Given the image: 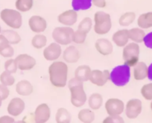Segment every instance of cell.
I'll return each instance as SVG.
<instances>
[{"label":"cell","mask_w":152,"mask_h":123,"mask_svg":"<svg viewBox=\"0 0 152 123\" xmlns=\"http://www.w3.org/2000/svg\"><path fill=\"white\" fill-rule=\"evenodd\" d=\"M49 80L56 87H64L67 82L68 67L63 61H55L49 67Z\"/></svg>","instance_id":"obj_1"},{"label":"cell","mask_w":152,"mask_h":123,"mask_svg":"<svg viewBox=\"0 0 152 123\" xmlns=\"http://www.w3.org/2000/svg\"><path fill=\"white\" fill-rule=\"evenodd\" d=\"M69 89L71 93V103L76 108H81L87 102V95L84 90L83 82L73 78L68 83Z\"/></svg>","instance_id":"obj_2"},{"label":"cell","mask_w":152,"mask_h":123,"mask_svg":"<svg viewBox=\"0 0 152 123\" xmlns=\"http://www.w3.org/2000/svg\"><path fill=\"white\" fill-rule=\"evenodd\" d=\"M110 79L117 87H124L131 79V69L127 65L117 66L113 69L110 74Z\"/></svg>","instance_id":"obj_3"},{"label":"cell","mask_w":152,"mask_h":123,"mask_svg":"<svg viewBox=\"0 0 152 123\" xmlns=\"http://www.w3.org/2000/svg\"><path fill=\"white\" fill-rule=\"evenodd\" d=\"M94 21V31L98 34H106L110 31L112 23L110 14L104 11H97L95 14Z\"/></svg>","instance_id":"obj_4"},{"label":"cell","mask_w":152,"mask_h":123,"mask_svg":"<svg viewBox=\"0 0 152 123\" xmlns=\"http://www.w3.org/2000/svg\"><path fill=\"white\" fill-rule=\"evenodd\" d=\"M0 17L2 21L11 29H20L23 25V17L17 10L9 8L3 9L0 12Z\"/></svg>","instance_id":"obj_5"},{"label":"cell","mask_w":152,"mask_h":123,"mask_svg":"<svg viewBox=\"0 0 152 123\" xmlns=\"http://www.w3.org/2000/svg\"><path fill=\"white\" fill-rule=\"evenodd\" d=\"M140 46L137 43H131L124 46L122 51V58L125 65L134 67L139 62Z\"/></svg>","instance_id":"obj_6"},{"label":"cell","mask_w":152,"mask_h":123,"mask_svg":"<svg viewBox=\"0 0 152 123\" xmlns=\"http://www.w3.org/2000/svg\"><path fill=\"white\" fill-rule=\"evenodd\" d=\"M73 34L74 31L69 26L57 27L52 31V38L55 41V43L66 46L72 42Z\"/></svg>","instance_id":"obj_7"},{"label":"cell","mask_w":152,"mask_h":123,"mask_svg":"<svg viewBox=\"0 0 152 123\" xmlns=\"http://www.w3.org/2000/svg\"><path fill=\"white\" fill-rule=\"evenodd\" d=\"M105 110L108 115H121L125 110V104L122 100L116 98L109 99L105 103Z\"/></svg>","instance_id":"obj_8"},{"label":"cell","mask_w":152,"mask_h":123,"mask_svg":"<svg viewBox=\"0 0 152 123\" xmlns=\"http://www.w3.org/2000/svg\"><path fill=\"white\" fill-rule=\"evenodd\" d=\"M142 109V105L140 99H131L127 102L125 106V114L128 119H134L141 113Z\"/></svg>","instance_id":"obj_9"},{"label":"cell","mask_w":152,"mask_h":123,"mask_svg":"<svg viewBox=\"0 0 152 123\" xmlns=\"http://www.w3.org/2000/svg\"><path fill=\"white\" fill-rule=\"evenodd\" d=\"M51 116L50 108L47 104H40L37 107L34 114V119L37 123H45L49 121Z\"/></svg>","instance_id":"obj_10"},{"label":"cell","mask_w":152,"mask_h":123,"mask_svg":"<svg viewBox=\"0 0 152 123\" xmlns=\"http://www.w3.org/2000/svg\"><path fill=\"white\" fill-rule=\"evenodd\" d=\"M110 73L107 70L104 71L99 70H93L90 74V81L92 84L98 87H103L110 79Z\"/></svg>","instance_id":"obj_11"},{"label":"cell","mask_w":152,"mask_h":123,"mask_svg":"<svg viewBox=\"0 0 152 123\" xmlns=\"http://www.w3.org/2000/svg\"><path fill=\"white\" fill-rule=\"evenodd\" d=\"M15 61L18 69L22 71L31 70L36 65V60L27 54H20L15 58Z\"/></svg>","instance_id":"obj_12"},{"label":"cell","mask_w":152,"mask_h":123,"mask_svg":"<svg viewBox=\"0 0 152 123\" xmlns=\"http://www.w3.org/2000/svg\"><path fill=\"white\" fill-rule=\"evenodd\" d=\"M26 104L20 98H14L8 103L7 111L12 116H18L24 111Z\"/></svg>","instance_id":"obj_13"},{"label":"cell","mask_w":152,"mask_h":123,"mask_svg":"<svg viewBox=\"0 0 152 123\" xmlns=\"http://www.w3.org/2000/svg\"><path fill=\"white\" fill-rule=\"evenodd\" d=\"M28 26L32 31L39 34L45 31L47 28V22L40 16H32L28 20Z\"/></svg>","instance_id":"obj_14"},{"label":"cell","mask_w":152,"mask_h":123,"mask_svg":"<svg viewBox=\"0 0 152 123\" xmlns=\"http://www.w3.org/2000/svg\"><path fill=\"white\" fill-rule=\"evenodd\" d=\"M62 53L61 45L57 43H52L43 50V57L49 61L58 59Z\"/></svg>","instance_id":"obj_15"},{"label":"cell","mask_w":152,"mask_h":123,"mask_svg":"<svg viewBox=\"0 0 152 123\" xmlns=\"http://www.w3.org/2000/svg\"><path fill=\"white\" fill-rule=\"evenodd\" d=\"M78 14L75 10H68L61 13L58 17L60 23L66 26H72L77 22Z\"/></svg>","instance_id":"obj_16"},{"label":"cell","mask_w":152,"mask_h":123,"mask_svg":"<svg viewBox=\"0 0 152 123\" xmlns=\"http://www.w3.org/2000/svg\"><path fill=\"white\" fill-rule=\"evenodd\" d=\"M96 50L104 56H107L112 54L113 51V46L112 43L108 39L106 38H100L98 39L95 44Z\"/></svg>","instance_id":"obj_17"},{"label":"cell","mask_w":152,"mask_h":123,"mask_svg":"<svg viewBox=\"0 0 152 123\" xmlns=\"http://www.w3.org/2000/svg\"><path fill=\"white\" fill-rule=\"evenodd\" d=\"M80 57L81 55H80L79 51L74 46H69L66 48L63 53L64 60L66 63H69V64H74V63L78 62Z\"/></svg>","instance_id":"obj_18"},{"label":"cell","mask_w":152,"mask_h":123,"mask_svg":"<svg viewBox=\"0 0 152 123\" xmlns=\"http://www.w3.org/2000/svg\"><path fill=\"white\" fill-rule=\"evenodd\" d=\"M113 43L119 47H124L128 43V29H122L119 30L113 34L112 37Z\"/></svg>","instance_id":"obj_19"},{"label":"cell","mask_w":152,"mask_h":123,"mask_svg":"<svg viewBox=\"0 0 152 123\" xmlns=\"http://www.w3.org/2000/svg\"><path fill=\"white\" fill-rule=\"evenodd\" d=\"M33 86L31 84V82L27 80L20 81L16 85V92L20 96H30L33 93Z\"/></svg>","instance_id":"obj_20"},{"label":"cell","mask_w":152,"mask_h":123,"mask_svg":"<svg viewBox=\"0 0 152 123\" xmlns=\"http://www.w3.org/2000/svg\"><path fill=\"white\" fill-rule=\"evenodd\" d=\"M91 72L92 70L89 66H79L75 71V78L82 82L87 81L88 80H90Z\"/></svg>","instance_id":"obj_21"},{"label":"cell","mask_w":152,"mask_h":123,"mask_svg":"<svg viewBox=\"0 0 152 123\" xmlns=\"http://www.w3.org/2000/svg\"><path fill=\"white\" fill-rule=\"evenodd\" d=\"M148 77V67L144 62H138L134 68V78L135 80L141 81Z\"/></svg>","instance_id":"obj_22"},{"label":"cell","mask_w":152,"mask_h":123,"mask_svg":"<svg viewBox=\"0 0 152 123\" xmlns=\"http://www.w3.org/2000/svg\"><path fill=\"white\" fill-rule=\"evenodd\" d=\"M145 34L142 29H139V28H134L130 30H128V37L129 39L134 41V43H142L143 42V39H144Z\"/></svg>","instance_id":"obj_23"},{"label":"cell","mask_w":152,"mask_h":123,"mask_svg":"<svg viewBox=\"0 0 152 123\" xmlns=\"http://www.w3.org/2000/svg\"><path fill=\"white\" fill-rule=\"evenodd\" d=\"M90 108L93 111L99 110L103 104V98L99 93H93L90 96L88 100Z\"/></svg>","instance_id":"obj_24"},{"label":"cell","mask_w":152,"mask_h":123,"mask_svg":"<svg viewBox=\"0 0 152 123\" xmlns=\"http://www.w3.org/2000/svg\"><path fill=\"white\" fill-rule=\"evenodd\" d=\"M137 24L141 29H148L152 27V12L141 14L137 20Z\"/></svg>","instance_id":"obj_25"},{"label":"cell","mask_w":152,"mask_h":123,"mask_svg":"<svg viewBox=\"0 0 152 123\" xmlns=\"http://www.w3.org/2000/svg\"><path fill=\"white\" fill-rule=\"evenodd\" d=\"M78 119L84 123H91L95 120V113L90 109H82L78 113Z\"/></svg>","instance_id":"obj_26"},{"label":"cell","mask_w":152,"mask_h":123,"mask_svg":"<svg viewBox=\"0 0 152 123\" xmlns=\"http://www.w3.org/2000/svg\"><path fill=\"white\" fill-rule=\"evenodd\" d=\"M55 119L58 123H69L71 122V115L66 109L61 108L57 111Z\"/></svg>","instance_id":"obj_27"},{"label":"cell","mask_w":152,"mask_h":123,"mask_svg":"<svg viewBox=\"0 0 152 123\" xmlns=\"http://www.w3.org/2000/svg\"><path fill=\"white\" fill-rule=\"evenodd\" d=\"M2 34H3L8 40L10 44H18L21 41V37L14 30L2 31Z\"/></svg>","instance_id":"obj_28"},{"label":"cell","mask_w":152,"mask_h":123,"mask_svg":"<svg viewBox=\"0 0 152 123\" xmlns=\"http://www.w3.org/2000/svg\"><path fill=\"white\" fill-rule=\"evenodd\" d=\"M72 6L73 10L76 11L81 10H88L92 6V0H72Z\"/></svg>","instance_id":"obj_29"},{"label":"cell","mask_w":152,"mask_h":123,"mask_svg":"<svg viewBox=\"0 0 152 123\" xmlns=\"http://www.w3.org/2000/svg\"><path fill=\"white\" fill-rule=\"evenodd\" d=\"M47 43V38L43 34L35 35L31 40V45L34 48L37 49H40L42 48H44Z\"/></svg>","instance_id":"obj_30"},{"label":"cell","mask_w":152,"mask_h":123,"mask_svg":"<svg viewBox=\"0 0 152 123\" xmlns=\"http://www.w3.org/2000/svg\"><path fill=\"white\" fill-rule=\"evenodd\" d=\"M34 0H17L15 7L17 11L20 12H27L33 7Z\"/></svg>","instance_id":"obj_31"},{"label":"cell","mask_w":152,"mask_h":123,"mask_svg":"<svg viewBox=\"0 0 152 123\" xmlns=\"http://www.w3.org/2000/svg\"><path fill=\"white\" fill-rule=\"evenodd\" d=\"M136 14L134 12H126L122 14L119 20V23L121 26H129L135 20Z\"/></svg>","instance_id":"obj_32"},{"label":"cell","mask_w":152,"mask_h":123,"mask_svg":"<svg viewBox=\"0 0 152 123\" xmlns=\"http://www.w3.org/2000/svg\"><path fill=\"white\" fill-rule=\"evenodd\" d=\"M0 82H1V84L7 86V87H10V86H13L14 84L15 78L11 73L7 71H4L0 75Z\"/></svg>","instance_id":"obj_33"},{"label":"cell","mask_w":152,"mask_h":123,"mask_svg":"<svg viewBox=\"0 0 152 123\" xmlns=\"http://www.w3.org/2000/svg\"><path fill=\"white\" fill-rule=\"evenodd\" d=\"M93 26V21H92L91 18L90 17H85L83 19L81 22H80L79 25H78V30L82 31L84 33L87 34L90 31Z\"/></svg>","instance_id":"obj_34"},{"label":"cell","mask_w":152,"mask_h":123,"mask_svg":"<svg viewBox=\"0 0 152 123\" xmlns=\"http://www.w3.org/2000/svg\"><path fill=\"white\" fill-rule=\"evenodd\" d=\"M86 38H87V34L78 29L76 31H74L73 34L72 42L77 44H82L85 42Z\"/></svg>","instance_id":"obj_35"},{"label":"cell","mask_w":152,"mask_h":123,"mask_svg":"<svg viewBox=\"0 0 152 123\" xmlns=\"http://www.w3.org/2000/svg\"><path fill=\"white\" fill-rule=\"evenodd\" d=\"M17 64L16 62L15 59H9L8 61H5V71L11 73V74H14L17 72Z\"/></svg>","instance_id":"obj_36"},{"label":"cell","mask_w":152,"mask_h":123,"mask_svg":"<svg viewBox=\"0 0 152 123\" xmlns=\"http://www.w3.org/2000/svg\"><path fill=\"white\" fill-rule=\"evenodd\" d=\"M141 94L146 100H152V83L145 84L142 87Z\"/></svg>","instance_id":"obj_37"},{"label":"cell","mask_w":152,"mask_h":123,"mask_svg":"<svg viewBox=\"0 0 152 123\" xmlns=\"http://www.w3.org/2000/svg\"><path fill=\"white\" fill-rule=\"evenodd\" d=\"M104 123H123L125 122L123 119L120 116V115L116 116H110L107 118H105L103 121Z\"/></svg>","instance_id":"obj_38"},{"label":"cell","mask_w":152,"mask_h":123,"mask_svg":"<svg viewBox=\"0 0 152 123\" xmlns=\"http://www.w3.org/2000/svg\"><path fill=\"white\" fill-rule=\"evenodd\" d=\"M0 55H2L4 58H11L14 56V49L11 44L5 47V49H2V51H0Z\"/></svg>","instance_id":"obj_39"},{"label":"cell","mask_w":152,"mask_h":123,"mask_svg":"<svg viewBox=\"0 0 152 123\" xmlns=\"http://www.w3.org/2000/svg\"><path fill=\"white\" fill-rule=\"evenodd\" d=\"M10 95V90L8 87L4 84H0V97L2 98V100H5L8 98Z\"/></svg>","instance_id":"obj_40"},{"label":"cell","mask_w":152,"mask_h":123,"mask_svg":"<svg viewBox=\"0 0 152 123\" xmlns=\"http://www.w3.org/2000/svg\"><path fill=\"white\" fill-rule=\"evenodd\" d=\"M143 42H144L146 47L152 49V32H150V33H148L147 35L145 36L144 39H143Z\"/></svg>","instance_id":"obj_41"},{"label":"cell","mask_w":152,"mask_h":123,"mask_svg":"<svg viewBox=\"0 0 152 123\" xmlns=\"http://www.w3.org/2000/svg\"><path fill=\"white\" fill-rule=\"evenodd\" d=\"M9 45L10 43L7 38L3 34H0V51H2Z\"/></svg>","instance_id":"obj_42"},{"label":"cell","mask_w":152,"mask_h":123,"mask_svg":"<svg viewBox=\"0 0 152 123\" xmlns=\"http://www.w3.org/2000/svg\"><path fill=\"white\" fill-rule=\"evenodd\" d=\"M93 5L98 8H104L106 6V1L105 0H92Z\"/></svg>","instance_id":"obj_43"},{"label":"cell","mask_w":152,"mask_h":123,"mask_svg":"<svg viewBox=\"0 0 152 123\" xmlns=\"http://www.w3.org/2000/svg\"><path fill=\"white\" fill-rule=\"evenodd\" d=\"M14 122V119L10 116H3L0 117V123H13Z\"/></svg>","instance_id":"obj_44"},{"label":"cell","mask_w":152,"mask_h":123,"mask_svg":"<svg viewBox=\"0 0 152 123\" xmlns=\"http://www.w3.org/2000/svg\"><path fill=\"white\" fill-rule=\"evenodd\" d=\"M148 78L149 80L152 81V63L148 68Z\"/></svg>","instance_id":"obj_45"},{"label":"cell","mask_w":152,"mask_h":123,"mask_svg":"<svg viewBox=\"0 0 152 123\" xmlns=\"http://www.w3.org/2000/svg\"><path fill=\"white\" fill-rule=\"evenodd\" d=\"M2 101H3V100H2V98L0 97V107L2 106Z\"/></svg>","instance_id":"obj_46"},{"label":"cell","mask_w":152,"mask_h":123,"mask_svg":"<svg viewBox=\"0 0 152 123\" xmlns=\"http://www.w3.org/2000/svg\"><path fill=\"white\" fill-rule=\"evenodd\" d=\"M0 33H2V28H1V26H0Z\"/></svg>","instance_id":"obj_47"},{"label":"cell","mask_w":152,"mask_h":123,"mask_svg":"<svg viewBox=\"0 0 152 123\" xmlns=\"http://www.w3.org/2000/svg\"><path fill=\"white\" fill-rule=\"evenodd\" d=\"M151 110H152V102L151 103Z\"/></svg>","instance_id":"obj_48"}]
</instances>
